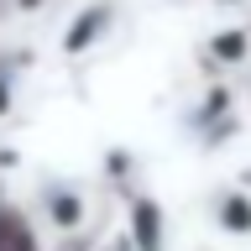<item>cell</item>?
<instances>
[{"label": "cell", "mask_w": 251, "mask_h": 251, "mask_svg": "<svg viewBox=\"0 0 251 251\" xmlns=\"http://www.w3.org/2000/svg\"><path fill=\"white\" fill-rule=\"evenodd\" d=\"M0 251H42L31 220L21 215L16 204H5V199H0Z\"/></svg>", "instance_id": "6da1fadb"}]
</instances>
